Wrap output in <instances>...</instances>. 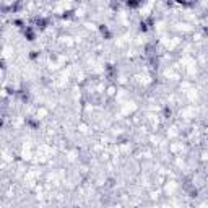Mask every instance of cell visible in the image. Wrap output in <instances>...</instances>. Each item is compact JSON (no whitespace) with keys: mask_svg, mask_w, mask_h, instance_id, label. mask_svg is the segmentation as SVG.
Segmentation results:
<instances>
[{"mask_svg":"<svg viewBox=\"0 0 208 208\" xmlns=\"http://www.w3.org/2000/svg\"><path fill=\"white\" fill-rule=\"evenodd\" d=\"M25 38L28 39V41H36V31H34V28L33 26H26L25 28Z\"/></svg>","mask_w":208,"mask_h":208,"instance_id":"obj_1","label":"cell"},{"mask_svg":"<svg viewBox=\"0 0 208 208\" xmlns=\"http://www.w3.org/2000/svg\"><path fill=\"white\" fill-rule=\"evenodd\" d=\"M99 33L102 34V38H106V39H109L111 36H112V34L109 33V29H107V26H104V25L99 26Z\"/></svg>","mask_w":208,"mask_h":208,"instance_id":"obj_2","label":"cell"},{"mask_svg":"<svg viewBox=\"0 0 208 208\" xmlns=\"http://www.w3.org/2000/svg\"><path fill=\"white\" fill-rule=\"evenodd\" d=\"M143 0H127V7L128 8H138L141 5Z\"/></svg>","mask_w":208,"mask_h":208,"instance_id":"obj_3","label":"cell"},{"mask_svg":"<svg viewBox=\"0 0 208 208\" xmlns=\"http://www.w3.org/2000/svg\"><path fill=\"white\" fill-rule=\"evenodd\" d=\"M26 124H28L31 128H38V127H39V122H38V120H34V119H31V117L26 120Z\"/></svg>","mask_w":208,"mask_h":208,"instance_id":"obj_4","label":"cell"}]
</instances>
